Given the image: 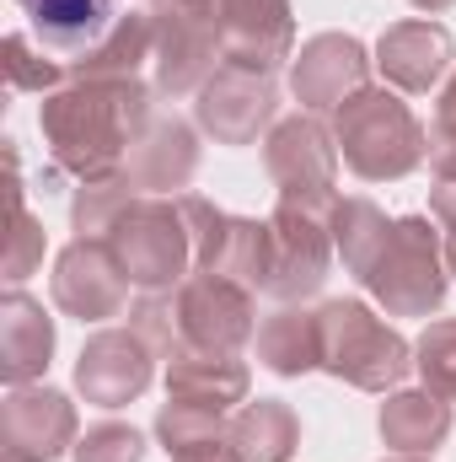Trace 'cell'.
<instances>
[{"label":"cell","mask_w":456,"mask_h":462,"mask_svg":"<svg viewBox=\"0 0 456 462\" xmlns=\"http://www.w3.org/2000/svg\"><path fill=\"white\" fill-rule=\"evenodd\" d=\"M226 430L231 420L221 409H199V403H183V398H167L161 414H156V436H161L167 457H178V452H188V447H199L210 436H226Z\"/></svg>","instance_id":"83f0119b"},{"label":"cell","mask_w":456,"mask_h":462,"mask_svg":"<svg viewBox=\"0 0 456 462\" xmlns=\"http://www.w3.org/2000/svg\"><path fill=\"white\" fill-rule=\"evenodd\" d=\"M49 355H54V318L27 291H11L0 301V376H5V387H32L49 371Z\"/></svg>","instance_id":"ac0fdd59"},{"label":"cell","mask_w":456,"mask_h":462,"mask_svg":"<svg viewBox=\"0 0 456 462\" xmlns=\"http://www.w3.org/2000/svg\"><path fill=\"white\" fill-rule=\"evenodd\" d=\"M252 371L236 355H215V349H178L167 355V398L199 403V409H236L247 403Z\"/></svg>","instance_id":"d6986e66"},{"label":"cell","mask_w":456,"mask_h":462,"mask_svg":"<svg viewBox=\"0 0 456 462\" xmlns=\"http://www.w3.org/2000/svg\"><path fill=\"white\" fill-rule=\"evenodd\" d=\"M231 441H236L242 462H290L301 447V420L285 398H258V403L236 409Z\"/></svg>","instance_id":"cb8c5ba5"},{"label":"cell","mask_w":456,"mask_h":462,"mask_svg":"<svg viewBox=\"0 0 456 462\" xmlns=\"http://www.w3.org/2000/svg\"><path fill=\"white\" fill-rule=\"evenodd\" d=\"M140 199V189H134V178L129 172H108V178H87L81 189H76V199H70V226L76 236H108L114 221Z\"/></svg>","instance_id":"484cf974"},{"label":"cell","mask_w":456,"mask_h":462,"mask_svg":"<svg viewBox=\"0 0 456 462\" xmlns=\"http://www.w3.org/2000/svg\"><path fill=\"white\" fill-rule=\"evenodd\" d=\"M108 242H114L129 285L145 291V296L178 291V285L194 274V242H188V221H183V210H178V194H172V199L140 194V199L114 221Z\"/></svg>","instance_id":"5b68a950"},{"label":"cell","mask_w":456,"mask_h":462,"mask_svg":"<svg viewBox=\"0 0 456 462\" xmlns=\"http://www.w3.org/2000/svg\"><path fill=\"white\" fill-rule=\"evenodd\" d=\"M323 371L360 393H392L414 371V345L365 301H323Z\"/></svg>","instance_id":"277c9868"},{"label":"cell","mask_w":456,"mask_h":462,"mask_svg":"<svg viewBox=\"0 0 456 462\" xmlns=\"http://www.w3.org/2000/svg\"><path fill=\"white\" fill-rule=\"evenodd\" d=\"M435 118H441V124H456V76L446 81V87H441V103H435Z\"/></svg>","instance_id":"d590c367"},{"label":"cell","mask_w":456,"mask_h":462,"mask_svg":"<svg viewBox=\"0 0 456 462\" xmlns=\"http://www.w3.org/2000/svg\"><path fill=\"white\" fill-rule=\"evenodd\" d=\"M156 54V27L150 11H129L108 27V38L97 49H87L81 60H70V81H123L140 76V65Z\"/></svg>","instance_id":"603a6c76"},{"label":"cell","mask_w":456,"mask_h":462,"mask_svg":"<svg viewBox=\"0 0 456 462\" xmlns=\"http://www.w3.org/2000/svg\"><path fill=\"white\" fill-rule=\"evenodd\" d=\"M76 403L54 387H11L0 403V447L5 462H54L76 447Z\"/></svg>","instance_id":"5bb4252c"},{"label":"cell","mask_w":456,"mask_h":462,"mask_svg":"<svg viewBox=\"0 0 456 462\" xmlns=\"http://www.w3.org/2000/svg\"><path fill=\"white\" fill-rule=\"evenodd\" d=\"M129 328L156 349V355H178V349H183V334H178V312H172V301H156V296L134 301Z\"/></svg>","instance_id":"1f68e13d"},{"label":"cell","mask_w":456,"mask_h":462,"mask_svg":"<svg viewBox=\"0 0 456 462\" xmlns=\"http://www.w3.org/2000/svg\"><path fill=\"white\" fill-rule=\"evenodd\" d=\"M387 462H424V457H387Z\"/></svg>","instance_id":"74e56055"},{"label":"cell","mask_w":456,"mask_h":462,"mask_svg":"<svg viewBox=\"0 0 456 462\" xmlns=\"http://www.w3.org/2000/svg\"><path fill=\"white\" fill-rule=\"evenodd\" d=\"M360 87H370V54L349 32H317L290 60V92L306 114H339Z\"/></svg>","instance_id":"4fadbf2b"},{"label":"cell","mask_w":456,"mask_h":462,"mask_svg":"<svg viewBox=\"0 0 456 462\" xmlns=\"http://www.w3.org/2000/svg\"><path fill=\"white\" fill-rule=\"evenodd\" d=\"M258 360L274 376H306L323 371V318L317 307H279L274 318L258 323Z\"/></svg>","instance_id":"7402d4cb"},{"label":"cell","mask_w":456,"mask_h":462,"mask_svg":"<svg viewBox=\"0 0 456 462\" xmlns=\"http://www.w3.org/2000/svg\"><path fill=\"white\" fill-rule=\"evenodd\" d=\"M43 145L54 151V167L87 178L123 172L134 140L150 129V87L140 76L123 81H65L38 103Z\"/></svg>","instance_id":"6da1fadb"},{"label":"cell","mask_w":456,"mask_h":462,"mask_svg":"<svg viewBox=\"0 0 456 462\" xmlns=\"http://www.w3.org/2000/svg\"><path fill=\"white\" fill-rule=\"evenodd\" d=\"M49 291H54V307L81 323H108V318H123L129 307V274L108 236H76L54 258Z\"/></svg>","instance_id":"30bf717a"},{"label":"cell","mask_w":456,"mask_h":462,"mask_svg":"<svg viewBox=\"0 0 456 462\" xmlns=\"http://www.w3.org/2000/svg\"><path fill=\"white\" fill-rule=\"evenodd\" d=\"M172 312H178L183 349L236 355L247 339H258V296L226 274H210V269H194L172 291Z\"/></svg>","instance_id":"52a82bcc"},{"label":"cell","mask_w":456,"mask_h":462,"mask_svg":"<svg viewBox=\"0 0 456 462\" xmlns=\"http://www.w3.org/2000/svg\"><path fill=\"white\" fill-rule=\"evenodd\" d=\"M279 87L269 70H247V65H221L199 103H194V118L205 134H215V145H252L263 129L279 124Z\"/></svg>","instance_id":"8fae6325"},{"label":"cell","mask_w":456,"mask_h":462,"mask_svg":"<svg viewBox=\"0 0 456 462\" xmlns=\"http://www.w3.org/2000/svg\"><path fill=\"white\" fill-rule=\"evenodd\" d=\"M150 27H156V54H150V65H156V92H161V97H199L205 81L221 70L215 60H226L215 27L199 22L183 0L156 5V11H150Z\"/></svg>","instance_id":"7c38bea8"},{"label":"cell","mask_w":456,"mask_h":462,"mask_svg":"<svg viewBox=\"0 0 456 462\" xmlns=\"http://www.w3.org/2000/svg\"><path fill=\"white\" fill-rule=\"evenodd\" d=\"M360 285L387 307V318H430V312H441L446 285H451L441 226L430 216L392 221V236H387L381 258L370 263V274Z\"/></svg>","instance_id":"3957f363"},{"label":"cell","mask_w":456,"mask_h":462,"mask_svg":"<svg viewBox=\"0 0 456 462\" xmlns=\"http://www.w3.org/2000/svg\"><path fill=\"white\" fill-rule=\"evenodd\" d=\"M145 5H167V0H145Z\"/></svg>","instance_id":"f35d334b"},{"label":"cell","mask_w":456,"mask_h":462,"mask_svg":"<svg viewBox=\"0 0 456 462\" xmlns=\"http://www.w3.org/2000/svg\"><path fill=\"white\" fill-rule=\"evenodd\" d=\"M183 5L215 27L226 65H247V70L274 76L285 60H296L290 0H183Z\"/></svg>","instance_id":"9c48e42d"},{"label":"cell","mask_w":456,"mask_h":462,"mask_svg":"<svg viewBox=\"0 0 456 462\" xmlns=\"http://www.w3.org/2000/svg\"><path fill=\"white\" fill-rule=\"evenodd\" d=\"M263 167L279 189L285 205H301V210H333V189H339V140L317 124V118L296 114L279 118L263 140Z\"/></svg>","instance_id":"8992f818"},{"label":"cell","mask_w":456,"mask_h":462,"mask_svg":"<svg viewBox=\"0 0 456 462\" xmlns=\"http://www.w3.org/2000/svg\"><path fill=\"white\" fill-rule=\"evenodd\" d=\"M414 371L424 376L430 393L456 398V318H435V323L414 339Z\"/></svg>","instance_id":"f1b7e54d"},{"label":"cell","mask_w":456,"mask_h":462,"mask_svg":"<svg viewBox=\"0 0 456 462\" xmlns=\"http://www.w3.org/2000/svg\"><path fill=\"white\" fill-rule=\"evenodd\" d=\"M123 172L134 178L140 194L161 199V194H178L194 183L199 172V134L183 124V118H150V129L134 140Z\"/></svg>","instance_id":"e0dca14e"},{"label":"cell","mask_w":456,"mask_h":462,"mask_svg":"<svg viewBox=\"0 0 456 462\" xmlns=\"http://www.w3.org/2000/svg\"><path fill=\"white\" fill-rule=\"evenodd\" d=\"M430 172L435 183H456V124H430Z\"/></svg>","instance_id":"836d02e7"},{"label":"cell","mask_w":456,"mask_h":462,"mask_svg":"<svg viewBox=\"0 0 456 462\" xmlns=\"http://www.w3.org/2000/svg\"><path fill=\"white\" fill-rule=\"evenodd\" d=\"M172 462H242V452H236V441H231V430H226V436H210V441L178 452Z\"/></svg>","instance_id":"e575fe53"},{"label":"cell","mask_w":456,"mask_h":462,"mask_svg":"<svg viewBox=\"0 0 456 462\" xmlns=\"http://www.w3.org/2000/svg\"><path fill=\"white\" fill-rule=\"evenodd\" d=\"M451 436V398L419 387V393H392L381 403V441L397 457H430Z\"/></svg>","instance_id":"44dd1931"},{"label":"cell","mask_w":456,"mask_h":462,"mask_svg":"<svg viewBox=\"0 0 456 462\" xmlns=\"http://www.w3.org/2000/svg\"><path fill=\"white\" fill-rule=\"evenodd\" d=\"M456 60L451 32L430 16H408V22H392L381 38H376V70L387 76L392 92H435L446 81Z\"/></svg>","instance_id":"2e32d148"},{"label":"cell","mask_w":456,"mask_h":462,"mask_svg":"<svg viewBox=\"0 0 456 462\" xmlns=\"http://www.w3.org/2000/svg\"><path fill=\"white\" fill-rule=\"evenodd\" d=\"M76 462H145V436L134 425H118V420H103L92 425L76 447H70Z\"/></svg>","instance_id":"4dcf8cb0"},{"label":"cell","mask_w":456,"mask_h":462,"mask_svg":"<svg viewBox=\"0 0 456 462\" xmlns=\"http://www.w3.org/2000/svg\"><path fill=\"white\" fill-rule=\"evenodd\" d=\"M32 22V32L43 38V49L81 60L87 49H97L114 27V0H16Z\"/></svg>","instance_id":"ffe728a7"},{"label":"cell","mask_w":456,"mask_h":462,"mask_svg":"<svg viewBox=\"0 0 456 462\" xmlns=\"http://www.w3.org/2000/svg\"><path fill=\"white\" fill-rule=\"evenodd\" d=\"M343 167L365 183H397L430 156V134L392 87H360L333 114Z\"/></svg>","instance_id":"7a4b0ae2"},{"label":"cell","mask_w":456,"mask_h":462,"mask_svg":"<svg viewBox=\"0 0 456 462\" xmlns=\"http://www.w3.org/2000/svg\"><path fill=\"white\" fill-rule=\"evenodd\" d=\"M5 156H11V231H5V253H0V274L11 285H22L38 263H43V226L32 221L27 210V194H22V172H16V145L5 140Z\"/></svg>","instance_id":"4316f807"},{"label":"cell","mask_w":456,"mask_h":462,"mask_svg":"<svg viewBox=\"0 0 456 462\" xmlns=\"http://www.w3.org/2000/svg\"><path fill=\"white\" fill-rule=\"evenodd\" d=\"M328 231H333V253L343 258V269H349L354 280H365L370 263L381 258L387 236H392V221L381 216L376 199L349 194V199H333V210H328Z\"/></svg>","instance_id":"d4e9b609"},{"label":"cell","mask_w":456,"mask_h":462,"mask_svg":"<svg viewBox=\"0 0 456 462\" xmlns=\"http://www.w3.org/2000/svg\"><path fill=\"white\" fill-rule=\"evenodd\" d=\"M156 376V349L145 345L134 328H103L81 345L76 360V387L97 409H123L134 403Z\"/></svg>","instance_id":"9a60e30c"},{"label":"cell","mask_w":456,"mask_h":462,"mask_svg":"<svg viewBox=\"0 0 456 462\" xmlns=\"http://www.w3.org/2000/svg\"><path fill=\"white\" fill-rule=\"evenodd\" d=\"M430 216H435L441 242H446V269L456 274V183H435V194H430Z\"/></svg>","instance_id":"d6a6232c"},{"label":"cell","mask_w":456,"mask_h":462,"mask_svg":"<svg viewBox=\"0 0 456 462\" xmlns=\"http://www.w3.org/2000/svg\"><path fill=\"white\" fill-rule=\"evenodd\" d=\"M0 54H5V76H11L16 92L49 97V92H59V87L70 81V65H59V60H49V54H32V43H27L22 32H11Z\"/></svg>","instance_id":"f546056e"},{"label":"cell","mask_w":456,"mask_h":462,"mask_svg":"<svg viewBox=\"0 0 456 462\" xmlns=\"http://www.w3.org/2000/svg\"><path fill=\"white\" fill-rule=\"evenodd\" d=\"M408 5H414V11H430V16H435V11H446V5H456V0H408Z\"/></svg>","instance_id":"8d00e7d4"},{"label":"cell","mask_w":456,"mask_h":462,"mask_svg":"<svg viewBox=\"0 0 456 462\" xmlns=\"http://www.w3.org/2000/svg\"><path fill=\"white\" fill-rule=\"evenodd\" d=\"M333 263V231L323 210H301V205H274L269 216V274H263V296H274L279 307L306 301L323 291Z\"/></svg>","instance_id":"ba28073f"}]
</instances>
